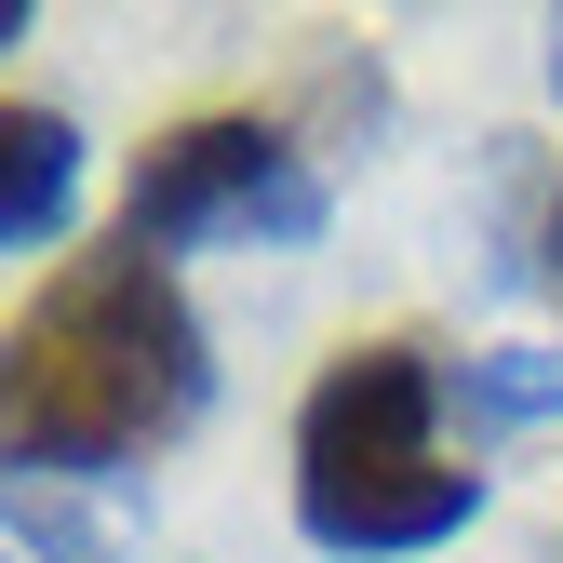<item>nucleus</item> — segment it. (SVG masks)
<instances>
[{
    "instance_id": "f03ea898",
    "label": "nucleus",
    "mask_w": 563,
    "mask_h": 563,
    "mask_svg": "<svg viewBox=\"0 0 563 563\" xmlns=\"http://www.w3.org/2000/svg\"><path fill=\"white\" fill-rule=\"evenodd\" d=\"M443 402L456 363H430L416 335H363L335 349L296 402V523L335 563H402V550H443L483 510V470L443 456Z\"/></svg>"
},
{
    "instance_id": "7ed1b4c3",
    "label": "nucleus",
    "mask_w": 563,
    "mask_h": 563,
    "mask_svg": "<svg viewBox=\"0 0 563 563\" xmlns=\"http://www.w3.org/2000/svg\"><path fill=\"white\" fill-rule=\"evenodd\" d=\"M335 188L322 148H296V121L268 108H201L162 148H134L121 175V255H188V242H322Z\"/></svg>"
},
{
    "instance_id": "0eeeda50",
    "label": "nucleus",
    "mask_w": 563,
    "mask_h": 563,
    "mask_svg": "<svg viewBox=\"0 0 563 563\" xmlns=\"http://www.w3.org/2000/svg\"><path fill=\"white\" fill-rule=\"evenodd\" d=\"M537 282H550V296H563V188L537 201Z\"/></svg>"
},
{
    "instance_id": "20e7f679",
    "label": "nucleus",
    "mask_w": 563,
    "mask_h": 563,
    "mask_svg": "<svg viewBox=\"0 0 563 563\" xmlns=\"http://www.w3.org/2000/svg\"><path fill=\"white\" fill-rule=\"evenodd\" d=\"M0 242L14 255H54L67 242V216H81V134H67V108H41V95H14L0 108Z\"/></svg>"
},
{
    "instance_id": "6e6552de",
    "label": "nucleus",
    "mask_w": 563,
    "mask_h": 563,
    "mask_svg": "<svg viewBox=\"0 0 563 563\" xmlns=\"http://www.w3.org/2000/svg\"><path fill=\"white\" fill-rule=\"evenodd\" d=\"M550 108H563V14H550Z\"/></svg>"
},
{
    "instance_id": "f257e3e1",
    "label": "nucleus",
    "mask_w": 563,
    "mask_h": 563,
    "mask_svg": "<svg viewBox=\"0 0 563 563\" xmlns=\"http://www.w3.org/2000/svg\"><path fill=\"white\" fill-rule=\"evenodd\" d=\"M201 402H216V349H201V309L175 296L162 255L108 242L14 309V363H0L14 483H108L162 456Z\"/></svg>"
},
{
    "instance_id": "39448f33",
    "label": "nucleus",
    "mask_w": 563,
    "mask_h": 563,
    "mask_svg": "<svg viewBox=\"0 0 563 563\" xmlns=\"http://www.w3.org/2000/svg\"><path fill=\"white\" fill-rule=\"evenodd\" d=\"M456 416H470V443L483 430H550L563 416V349H483V363H456Z\"/></svg>"
},
{
    "instance_id": "423d86ee",
    "label": "nucleus",
    "mask_w": 563,
    "mask_h": 563,
    "mask_svg": "<svg viewBox=\"0 0 563 563\" xmlns=\"http://www.w3.org/2000/svg\"><path fill=\"white\" fill-rule=\"evenodd\" d=\"M14 563H134V537L81 483H14Z\"/></svg>"
}]
</instances>
